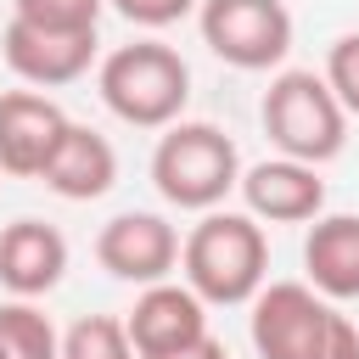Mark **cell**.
I'll list each match as a JSON object with an SVG mask.
<instances>
[{
	"instance_id": "6da1fadb",
	"label": "cell",
	"mask_w": 359,
	"mask_h": 359,
	"mask_svg": "<svg viewBox=\"0 0 359 359\" xmlns=\"http://www.w3.org/2000/svg\"><path fill=\"white\" fill-rule=\"evenodd\" d=\"M252 348L258 359H359V325L309 280H269L252 292Z\"/></svg>"
},
{
	"instance_id": "7a4b0ae2",
	"label": "cell",
	"mask_w": 359,
	"mask_h": 359,
	"mask_svg": "<svg viewBox=\"0 0 359 359\" xmlns=\"http://www.w3.org/2000/svg\"><path fill=\"white\" fill-rule=\"evenodd\" d=\"M180 269H185V286L202 303H219V309L252 303V292L269 275L264 224L252 213H219V208H208L191 224V236L180 241Z\"/></svg>"
},
{
	"instance_id": "3957f363",
	"label": "cell",
	"mask_w": 359,
	"mask_h": 359,
	"mask_svg": "<svg viewBox=\"0 0 359 359\" xmlns=\"http://www.w3.org/2000/svg\"><path fill=\"white\" fill-rule=\"evenodd\" d=\"M95 84H101L107 112L123 118V123H135V129H168V123L185 112V101H191V67H185V56H180L174 45H163V39L118 45V50L101 62Z\"/></svg>"
},
{
	"instance_id": "277c9868",
	"label": "cell",
	"mask_w": 359,
	"mask_h": 359,
	"mask_svg": "<svg viewBox=\"0 0 359 359\" xmlns=\"http://www.w3.org/2000/svg\"><path fill=\"white\" fill-rule=\"evenodd\" d=\"M258 118H264V135L275 140L280 157H297V163H314V168L331 163L348 146V112L331 95L325 73H309V67L275 73Z\"/></svg>"
},
{
	"instance_id": "5b68a950",
	"label": "cell",
	"mask_w": 359,
	"mask_h": 359,
	"mask_svg": "<svg viewBox=\"0 0 359 359\" xmlns=\"http://www.w3.org/2000/svg\"><path fill=\"white\" fill-rule=\"evenodd\" d=\"M241 180V157H236V140L213 123H185L174 118L151 151V185L163 202L185 208V213H208L219 208Z\"/></svg>"
},
{
	"instance_id": "8992f818",
	"label": "cell",
	"mask_w": 359,
	"mask_h": 359,
	"mask_svg": "<svg viewBox=\"0 0 359 359\" xmlns=\"http://www.w3.org/2000/svg\"><path fill=\"white\" fill-rule=\"evenodd\" d=\"M196 28L202 45L241 73H269L292 50L286 0H196Z\"/></svg>"
},
{
	"instance_id": "52a82bcc",
	"label": "cell",
	"mask_w": 359,
	"mask_h": 359,
	"mask_svg": "<svg viewBox=\"0 0 359 359\" xmlns=\"http://www.w3.org/2000/svg\"><path fill=\"white\" fill-rule=\"evenodd\" d=\"M95 258H101V269L112 280L151 286V280L174 275V264H180V230L163 213H118V219L101 224Z\"/></svg>"
},
{
	"instance_id": "ba28073f",
	"label": "cell",
	"mask_w": 359,
	"mask_h": 359,
	"mask_svg": "<svg viewBox=\"0 0 359 359\" xmlns=\"http://www.w3.org/2000/svg\"><path fill=\"white\" fill-rule=\"evenodd\" d=\"M67 123L73 118L50 95H39V90H6L0 95V174L39 180Z\"/></svg>"
},
{
	"instance_id": "9c48e42d",
	"label": "cell",
	"mask_w": 359,
	"mask_h": 359,
	"mask_svg": "<svg viewBox=\"0 0 359 359\" xmlns=\"http://www.w3.org/2000/svg\"><path fill=\"white\" fill-rule=\"evenodd\" d=\"M0 56L6 67L34 84V90H56V84H73L90 73L95 62V34H56V28H34V22H6L0 34Z\"/></svg>"
},
{
	"instance_id": "30bf717a",
	"label": "cell",
	"mask_w": 359,
	"mask_h": 359,
	"mask_svg": "<svg viewBox=\"0 0 359 359\" xmlns=\"http://www.w3.org/2000/svg\"><path fill=\"white\" fill-rule=\"evenodd\" d=\"M123 331H129L135 359H151V353H168V348L208 337V303L180 280H151V286H140Z\"/></svg>"
},
{
	"instance_id": "8fae6325",
	"label": "cell",
	"mask_w": 359,
	"mask_h": 359,
	"mask_svg": "<svg viewBox=\"0 0 359 359\" xmlns=\"http://www.w3.org/2000/svg\"><path fill=\"white\" fill-rule=\"evenodd\" d=\"M241 196H247V213L252 219H269V224H309L320 219L325 208V180L314 163H297V157H269V163H252L241 180Z\"/></svg>"
},
{
	"instance_id": "7c38bea8",
	"label": "cell",
	"mask_w": 359,
	"mask_h": 359,
	"mask_svg": "<svg viewBox=\"0 0 359 359\" xmlns=\"http://www.w3.org/2000/svg\"><path fill=\"white\" fill-rule=\"evenodd\" d=\"M67 275V241L45 219H17L0 230V286L11 297H45Z\"/></svg>"
},
{
	"instance_id": "4fadbf2b",
	"label": "cell",
	"mask_w": 359,
	"mask_h": 359,
	"mask_svg": "<svg viewBox=\"0 0 359 359\" xmlns=\"http://www.w3.org/2000/svg\"><path fill=\"white\" fill-rule=\"evenodd\" d=\"M39 180L67 202H95V196H107L118 185V151H112L107 135L84 129V123H67Z\"/></svg>"
},
{
	"instance_id": "5bb4252c",
	"label": "cell",
	"mask_w": 359,
	"mask_h": 359,
	"mask_svg": "<svg viewBox=\"0 0 359 359\" xmlns=\"http://www.w3.org/2000/svg\"><path fill=\"white\" fill-rule=\"evenodd\" d=\"M303 269H309V286L331 303H348L359 297V219L353 213H320L309 224V241H303Z\"/></svg>"
},
{
	"instance_id": "9a60e30c",
	"label": "cell",
	"mask_w": 359,
	"mask_h": 359,
	"mask_svg": "<svg viewBox=\"0 0 359 359\" xmlns=\"http://www.w3.org/2000/svg\"><path fill=\"white\" fill-rule=\"evenodd\" d=\"M0 359H62V337L34 309V297L0 303Z\"/></svg>"
},
{
	"instance_id": "2e32d148",
	"label": "cell",
	"mask_w": 359,
	"mask_h": 359,
	"mask_svg": "<svg viewBox=\"0 0 359 359\" xmlns=\"http://www.w3.org/2000/svg\"><path fill=\"white\" fill-rule=\"evenodd\" d=\"M62 359H135L123 320L112 314H84L62 331Z\"/></svg>"
},
{
	"instance_id": "e0dca14e",
	"label": "cell",
	"mask_w": 359,
	"mask_h": 359,
	"mask_svg": "<svg viewBox=\"0 0 359 359\" xmlns=\"http://www.w3.org/2000/svg\"><path fill=\"white\" fill-rule=\"evenodd\" d=\"M101 6L107 0H11V17L34 28H56V34H95Z\"/></svg>"
},
{
	"instance_id": "ac0fdd59",
	"label": "cell",
	"mask_w": 359,
	"mask_h": 359,
	"mask_svg": "<svg viewBox=\"0 0 359 359\" xmlns=\"http://www.w3.org/2000/svg\"><path fill=\"white\" fill-rule=\"evenodd\" d=\"M325 84L342 101V112L359 118V34L331 39V50H325Z\"/></svg>"
},
{
	"instance_id": "d6986e66",
	"label": "cell",
	"mask_w": 359,
	"mask_h": 359,
	"mask_svg": "<svg viewBox=\"0 0 359 359\" xmlns=\"http://www.w3.org/2000/svg\"><path fill=\"white\" fill-rule=\"evenodd\" d=\"M112 11L135 28H174L196 11V0H112Z\"/></svg>"
},
{
	"instance_id": "ffe728a7",
	"label": "cell",
	"mask_w": 359,
	"mask_h": 359,
	"mask_svg": "<svg viewBox=\"0 0 359 359\" xmlns=\"http://www.w3.org/2000/svg\"><path fill=\"white\" fill-rule=\"evenodd\" d=\"M151 359H230V353H224V342L208 331V337H196V342H185V348H168V353H151Z\"/></svg>"
}]
</instances>
